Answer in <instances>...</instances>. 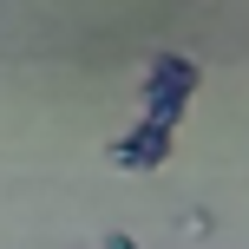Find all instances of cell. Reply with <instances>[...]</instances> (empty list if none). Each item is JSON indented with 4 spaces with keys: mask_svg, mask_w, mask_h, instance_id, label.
Instances as JSON below:
<instances>
[{
    "mask_svg": "<svg viewBox=\"0 0 249 249\" xmlns=\"http://www.w3.org/2000/svg\"><path fill=\"white\" fill-rule=\"evenodd\" d=\"M171 151H177V124L131 118L112 144H105V158H112L118 171H158V164H171Z\"/></svg>",
    "mask_w": 249,
    "mask_h": 249,
    "instance_id": "cell-2",
    "label": "cell"
},
{
    "mask_svg": "<svg viewBox=\"0 0 249 249\" xmlns=\"http://www.w3.org/2000/svg\"><path fill=\"white\" fill-rule=\"evenodd\" d=\"M105 249H144L138 236H124V230H105Z\"/></svg>",
    "mask_w": 249,
    "mask_h": 249,
    "instance_id": "cell-3",
    "label": "cell"
},
{
    "mask_svg": "<svg viewBox=\"0 0 249 249\" xmlns=\"http://www.w3.org/2000/svg\"><path fill=\"white\" fill-rule=\"evenodd\" d=\"M197 86H203L197 59H184V53H158V59L144 66V92H138V118L177 124V118H184V105L197 99Z\"/></svg>",
    "mask_w": 249,
    "mask_h": 249,
    "instance_id": "cell-1",
    "label": "cell"
}]
</instances>
